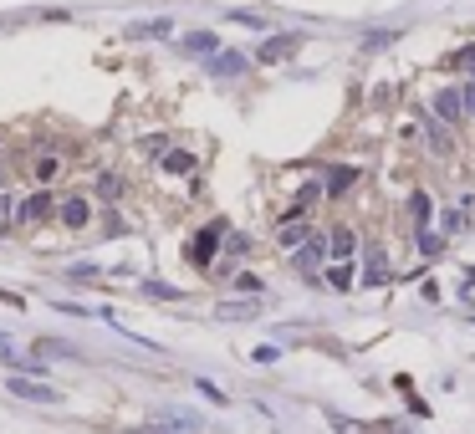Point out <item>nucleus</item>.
<instances>
[{
    "mask_svg": "<svg viewBox=\"0 0 475 434\" xmlns=\"http://www.w3.org/2000/svg\"><path fill=\"white\" fill-rule=\"evenodd\" d=\"M164 169H169V174H189V169H194V154H169Z\"/></svg>",
    "mask_w": 475,
    "mask_h": 434,
    "instance_id": "obj_17",
    "label": "nucleus"
},
{
    "mask_svg": "<svg viewBox=\"0 0 475 434\" xmlns=\"http://www.w3.org/2000/svg\"><path fill=\"white\" fill-rule=\"evenodd\" d=\"M41 353H47V358H72V347H61V342H41Z\"/></svg>",
    "mask_w": 475,
    "mask_h": 434,
    "instance_id": "obj_27",
    "label": "nucleus"
},
{
    "mask_svg": "<svg viewBox=\"0 0 475 434\" xmlns=\"http://www.w3.org/2000/svg\"><path fill=\"white\" fill-rule=\"evenodd\" d=\"M184 52L189 56H220V36H215V31H189L184 36Z\"/></svg>",
    "mask_w": 475,
    "mask_h": 434,
    "instance_id": "obj_5",
    "label": "nucleus"
},
{
    "mask_svg": "<svg viewBox=\"0 0 475 434\" xmlns=\"http://www.w3.org/2000/svg\"><path fill=\"white\" fill-rule=\"evenodd\" d=\"M56 169H61L56 154H41V159H36V179H41V184H52V179H56Z\"/></svg>",
    "mask_w": 475,
    "mask_h": 434,
    "instance_id": "obj_14",
    "label": "nucleus"
},
{
    "mask_svg": "<svg viewBox=\"0 0 475 434\" xmlns=\"http://www.w3.org/2000/svg\"><path fill=\"white\" fill-rule=\"evenodd\" d=\"M460 97H465V113L475 118V82H465V87H460Z\"/></svg>",
    "mask_w": 475,
    "mask_h": 434,
    "instance_id": "obj_28",
    "label": "nucleus"
},
{
    "mask_svg": "<svg viewBox=\"0 0 475 434\" xmlns=\"http://www.w3.org/2000/svg\"><path fill=\"white\" fill-rule=\"evenodd\" d=\"M301 52V36H271L261 47V61H282V56H296Z\"/></svg>",
    "mask_w": 475,
    "mask_h": 434,
    "instance_id": "obj_6",
    "label": "nucleus"
},
{
    "mask_svg": "<svg viewBox=\"0 0 475 434\" xmlns=\"http://www.w3.org/2000/svg\"><path fill=\"white\" fill-rule=\"evenodd\" d=\"M429 143H435L440 154H450V133H445V128H429Z\"/></svg>",
    "mask_w": 475,
    "mask_h": 434,
    "instance_id": "obj_24",
    "label": "nucleus"
},
{
    "mask_svg": "<svg viewBox=\"0 0 475 434\" xmlns=\"http://www.w3.org/2000/svg\"><path fill=\"white\" fill-rule=\"evenodd\" d=\"M322 246H327V241H322V235H312V241H307V251L296 255V260H301V271H317V266H322V255H327Z\"/></svg>",
    "mask_w": 475,
    "mask_h": 434,
    "instance_id": "obj_12",
    "label": "nucleus"
},
{
    "mask_svg": "<svg viewBox=\"0 0 475 434\" xmlns=\"http://www.w3.org/2000/svg\"><path fill=\"white\" fill-rule=\"evenodd\" d=\"M327 287H332V291H348V287H353V266H332V271H327Z\"/></svg>",
    "mask_w": 475,
    "mask_h": 434,
    "instance_id": "obj_15",
    "label": "nucleus"
},
{
    "mask_svg": "<svg viewBox=\"0 0 475 434\" xmlns=\"http://www.w3.org/2000/svg\"><path fill=\"white\" fill-rule=\"evenodd\" d=\"M148 296H159V301H179L174 287H164V281H148Z\"/></svg>",
    "mask_w": 475,
    "mask_h": 434,
    "instance_id": "obj_21",
    "label": "nucleus"
},
{
    "mask_svg": "<svg viewBox=\"0 0 475 434\" xmlns=\"http://www.w3.org/2000/svg\"><path fill=\"white\" fill-rule=\"evenodd\" d=\"M0 358H6V363H16V358H20V353H16V342H11V337H0Z\"/></svg>",
    "mask_w": 475,
    "mask_h": 434,
    "instance_id": "obj_29",
    "label": "nucleus"
},
{
    "mask_svg": "<svg viewBox=\"0 0 475 434\" xmlns=\"http://www.w3.org/2000/svg\"><path fill=\"white\" fill-rule=\"evenodd\" d=\"M210 67H215V77H241V72H246V56H241V52H220Z\"/></svg>",
    "mask_w": 475,
    "mask_h": 434,
    "instance_id": "obj_8",
    "label": "nucleus"
},
{
    "mask_svg": "<svg viewBox=\"0 0 475 434\" xmlns=\"http://www.w3.org/2000/svg\"><path fill=\"white\" fill-rule=\"evenodd\" d=\"M435 118H440V123H460V118H465L460 87H440V92H435Z\"/></svg>",
    "mask_w": 475,
    "mask_h": 434,
    "instance_id": "obj_1",
    "label": "nucleus"
},
{
    "mask_svg": "<svg viewBox=\"0 0 475 434\" xmlns=\"http://www.w3.org/2000/svg\"><path fill=\"white\" fill-rule=\"evenodd\" d=\"M11 394L16 399H31V404H56L61 399L52 383H36V378H11Z\"/></svg>",
    "mask_w": 475,
    "mask_h": 434,
    "instance_id": "obj_2",
    "label": "nucleus"
},
{
    "mask_svg": "<svg viewBox=\"0 0 475 434\" xmlns=\"http://www.w3.org/2000/svg\"><path fill=\"white\" fill-rule=\"evenodd\" d=\"M251 301H220V317H251Z\"/></svg>",
    "mask_w": 475,
    "mask_h": 434,
    "instance_id": "obj_19",
    "label": "nucleus"
},
{
    "mask_svg": "<svg viewBox=\"0 0 475 434\" xmlns=\"http://www.w3.org/2000/svg\"><path fill=\"white\" fill-rule=\"evenodd\" d=\"M419 251H424V255H440V251H445V241H440V235H429V230H424V235H419Z\"/></svg>",
    "mask_w": 475,
    "mask_h": 434,
    "instance_id": "obj_22",
    "label": "nucleus"
},
{
    "mask_svg": "<svg viewBox=\"0 0 475 434\" xmlns=\"http://www.w3.org/2000/svg\"><path fill=\"white\" fill-rule=\"evenodd\" d=\"M133 36H169V20H154V26H138Z\"/></svg>",
    "mask_w": 475,
    "mask_h": 434,
    "instance_id": "obj_26",
    "label": "nucleus"
},
{
    "mask_svg": "<svg viewBox=\"0 0 475 434\" xmlns=\"http://www.w3.org/2000/svg\"><path fill=\"white\" fill-rule=\"evenodd\" d=\"M61 220H67L72 230H82V225L92 220V210H88V200H67V205H61Z\"/></svg>",
    "mask_w": 475,
    "mask_h": 434,
    "instance_id": "obj_10",
    "label": "nucleus"
},
{
    "mask_svg": "<svg viewBox=\"0 0 475 434\" xmlns=\"http://www.w3.org/2000/svg\"><path fill=\"white\" fill-rule=\"evenodd\" d=\"M97 189H102V200H118V194H123V179H118V174H102Z\"/></svg>",
    "mask_w": 475,
    "mask_h": 434,
    "instance_id": "obj_16",
    "label": "nucleus"
},
{
    "mask_svg": "<svg viewBox=\"0 0 475 434\" xmlns=\"http://www.w3.org/2000/svg\"><path fill=\"white\" fill-rule=\"evenodd\" d=\"M215 241H220V225H210V230H200V241H194V266H205V260H210V251H215Z\"/></svg>",
    "mask_w": 475,
    "mask_h": 434,
    "instance_id": "obj_11",
    "label": "nucleus"
},
{
    "mask_svg": "<svg viewBox=\"0 0 475 434\" xmlns=\"http://www.w3.org/2000/svg\"><path fill=\"white\" fill-rule=\"evenodd\" d=\"M235 291H246V296H255V291H261V281H255V276H235Z\"/></svg>",
    "mask_w": 475,
    "mask_h": 434,
    "instance_id": "obj_23",
    "label": "nucleus"
},
{
    "mask_svg": "<svg viewBox=\"0 0 475 434\" xmlns=\"http://www.w3.org/2000/svg\"><path fill=\"white\" fill-rule=\"evenodd\" d=\"M327 251H332V260H337V266H348V255L358 251V241H353V230H332V241H327Z\"/></svg>",
    "mask_w": 475,
    "mask_h": 434,
    "instance_id": "obj_7",
    "label": "nucleus"
},
{
    "mask_svg": "<svg viewBox=\"0 0 475 434\" xmlns=\"http://www.w3.org/2000/svg\"><path fill=\"white\" fill-rule=\"evenodd\" d=\"M414 220H419V225L429 220V194H414Z\"/></svg>",
    "mask_w": 475,
    "mask_h": 434,
    "instance_id": "obj_25",
    "label": "nucleus"
},
{
    "mask_svg": "<svg viewBox=\"0 0 475 434\" xmlns=\"http://www.w3.org/2000/svg\"><path fill=\"white\" fill-rule=\"evenodd\" d=\"M16 225V200H6V194H0V235H6Z\"/></svg>",
    "mask_w": 475,
    "mask_h": 434,
    "instance_id": "obj_18",
    "label": "nucleus"
},
{
    "mask_svg": "<svg viewBox=\"0 0 475 434\" xmlns=\"http://www.w3.org/2000/svg\"><path fill=\"white\" fill-rule=\"evenodd\" d=\"M388 281V255L383 246H368V266H363V287H383Z\"/></svg>",
    "mask_w": 475,
    "mask_h": 434,
    "instance_id": "obj_4",
    "label": "nucleus"
},
{
    "mask_svg": "<svg viewBox=\"0 0 475 434\" xmlns=\"http://www.w3.org/2000/svg\"><path fill=\"white\" fill-rule=\"evenodd\" d=\"M52 205H56L52 194H47V189H36V194H26V200L16 205V220H47V215H52Z\"/></svg>",
    "mask_w": 475,
    "mask_h": 434,
    "instance_id": "obj_3",
    "label": "nucleus"
},
{
    "mask_svg": "<svg viewBox=\"0 0 475 434\" xmlns=\"http://www.w3.org/2000/svg\"><path fill=\"white\" fill-rule=\"evenodd\" d=\"M450 61H455V67H465V72H470V82H475V47L455 52V56H450Z\"/></svg>",
    "mask_w": 475,
    "mask_h": 434,
    "instance_id": "obj_20",
    "label": "nucleus"
},
{
    "mask_svg": "<svg viewBox=\"0 0 475 434\" xmlns=\"http://www.w3.org/2000/svg\"><path fill=\"white\" fill-rule=\"evenodd\" d=\"M276 241H282V246H307V241H312V230H307V225H296V220H282V225H276Z\"/></svg>",
    "mask_w": 475,
    "mask_h": 434,
    "instance_id": "obj_9",
    "label": "nucleus"
},
{
    "mask_svg": "<svg viewBox=\"0 0 475 434\" xmlns=\"http://www.w3.org/2000/svg\"><path fill=\"white\" fill-rule=\"evenodd\" d=\"M353 179H358V169H348V164H337V169H332V179H327V194H342V189H348Z\"/></svg>",
    "mask_w": 475,
    "mask_h": 434,
    "instance_id": "obj_13",
    "label": "nucleus"
}]
</instances>
